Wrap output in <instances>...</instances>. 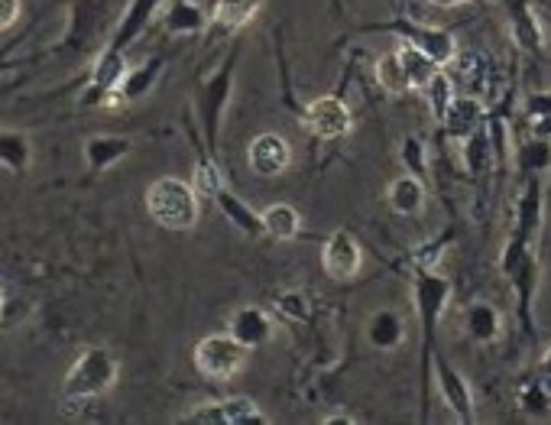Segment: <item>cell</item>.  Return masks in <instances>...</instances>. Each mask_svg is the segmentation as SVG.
<instances>
[{"instance_id": "e575fe53", "label": "cell", "mask_w": 551, "mask_h": 425, "mask_svg": "<svg viewBox=\"0 0 551 425\" xmlns=\"http://www.w3.org/2000/svg\"><path fill=\"white\" fill-rule=\"evenodd\" d=\"M432 4H438V7H454V4H461V0H432Z\"/></svg>"}, {"instance_id": "8fae6325", "label": "cell", "mask_w": 551, "mask_h": 425, "mask_svg": "<svg viewBox=\"0 0 551 425\" xmlns=\"http://www.w3.org/2000/svg\"><path fill=\"white\" fill-rule=\"evenodd\" d=\"M435 374H438V390L451 406V413L461 422H474V396H470L467 380L454 370L445 357H435Z\"/></svg>"}, {"instance_id": "ba28073f", "label": "cell", "mask_w": 551, "mask_h": 425, "mask_svg": "<svg viewBox=\"0 0 551 425\" xmlns=\"http://www.w3.org/2000/svg\"><path fill=\"white\" fill-rule=\"evenodd\" d=\"M127 72H130V65H127L124 49L107 46L101 56H98V62H94V69H91L88 101L91 104H104V98L111 95V91H117L120 85H124Z\"/></svg>"}, {"instance_id": "9c48e42d", "label": "cell", "mask_w": 551, "mask_h": 425, "mask_svg": "<svg viewBox=\"0 0 551 425\" xmlns=\"http://www.w3.org/2000/svg\"><path fill=\"white\" fill-rule=\"evenodd\" d=\"M503 4H506L509 33H513V39L526 52L542 56V52H545V30H542L539 17H535L532 0H503Z\"/></svg>"}, {"instance_id": "3957f363", "label": "cell", "mask_w": 551, "mask_h": 425, "mask_svg": "<svg viewBox=\"0 0 551 425\" xmlns=\"http://www.w3.org/2000/svg\"><path fill=\"white\" fill-rule=\"evenodd\" d=\"M247 344H240L231 331L227 335H208L195 344V367L201 377H208L214 383L234 380L247 364Z\"/></svg>"}, {"instance_id": "cb8c5ba5", "label": "cell", "mask_w": 551, "mask_h": 425, "mask_svg": "<svg viewBox=\"0 0 551 425\" xmlns=\"http://www.w3.org/2000/svg\"><path fill=\"white\" fill-rule=\"evenodd\" d=\"M367 338L373 348L380 351H389L396 348V344L406 338V328H402V318L396 312H376L370 318V328H367Z\"/></svg>"}, {"instance_id": "277c9868", "label": "cell", "mask_w": 551, "mask_h": 425, "mask_svg": "<svg viewBox=\"0 0 551 425\" xmlns=\"http://www.w3.org/2000/svg\"><path fill=\"white\" fill-rule=\"evenodd\" d=\"M182 419L198 422V425H247V422L266 425L270 422L260 413V406L247 400V396H227V400H218V403H201Z\"/></svg>"}, {"instance_id": "7c38bea8", "label": "cell", "mask_w": 551, "mask_h": 425, "mask_svg": "<svg viewBox=\"0 0 551 425\" xmlns=\"http://www.w3.org/2000/svg\"><path fill=\"white\" fill-rule=\"evenodd\" d=\"M231 335L240 344H247L250 351L263 348V344L273 338V322L263 309H257V305H244V309H237L231 318Z\"/></svg>"}, {"instance_id": "d4e9b609", "label": "cell", "mask_w": 551, "mask_h": 425, "mask_svg": "<svg viewBox=\"0 0 551 425\" xmlns=\"http://www.w3.org/2000/svg\"><path fill=\"white\" fill-rule=\"evenodd\" d=\"M425 101H428V108H432V114H435V121H445V114H448V108H451V101L458 98V91H454V78H451V72L448 69H441L432 82H428L425 88Z\"/></svg>"}, {"instance_id": "7402d4cb", "label": "cell", "mask_w": 551, "mask_h": 425, "mask_svg": "<svg viewBox=\"0 0 551 425\" xmlns=\"http://www.w3.org/2000/svg\"><path fill=\"white\" fill-rule=\"evenodd\" d=\"M30 159H33V146L20 130H4V134H0V166H4V172L20 176V172L30 166Z\"/></svg>"}, {"instance_id": "30bf717a", "label": "cell", "mask_w": 551, "mask_h": 425, "mask_svg": "<svg viewBox=\"0 0 551 425\" xmlns=\"http://www.w3.org/2000/svg\"><path fill=\"white\" fill-rule=\"evenodd\" d=\"M483 121H487V108H483V101L477 95H458L451 101V108L445 114V130L451 140H461L467 143L470 137L483 130Z\"/></svg>"}, {"instance_id": "d6986e66", "label": "cell", "mask_w": 551, "mask_h": 425, "mask_svg": "<svg viewBox=\"0 0 551 425\" xmlns=\"http://www.w3.org/2000/svg\"><path fill=\"white\" fill-rule=\"evenodd\" d=\"M159 4H163V0H133L130 10H127V17L120 20V26H117L111 46L114 49H127L133 39L143 33V26L153 20V13L159 10Z\"/></svg>"}, {"instance_id": "2e32d148", "label": "cell", "mask_w": 551, "mask_h": 425, "mask_svg": "<svg viewBox=\"0 0 551 425\" xmlns=\"http://www.w3.org/2000/svg\"><path fill=\"white\" fill-rule=\"evenodd\" d=\"M227 88H231V65H224V72H218L211 78V85L201 95V114H205V127H208V143L214 146V137H218V114L227 101Z\"/></svg>"}, {"instance_id": "52a82bcc", "label": "cell", "mask_w": 551, "mask_h": 425, "mask_svg": "<svg viewBox=\"0 0 551 425\" xmlns=\"http://www.w3.org/2000/svg\"><path fill=\"white\" fill-rule=\"evenodd\" d=\"M247 159H250V169L257 172V176L273 179V176H282V172L289 169L292 146L282 134H260V137H253Z\"/></svg>"}, {"instance_id": "5b68a950", "label": "cell", "mask_w": 551, "mask_h": 425, "mask_svg": "<svg viewBox=\"0 0 551 425\" xmlns=\"http://www.w3.org/2000/svg\"><path fill=\"white\" fill-rule=\"evenodd\" d=\"M351 124H354L351 108L334 95H321L305 108V127L312 130L318 140H338L344 134H351Z\"/></svg>"}, {"instance_id": "5bb4252c", "label": "cell", "mask_w": 551, "mask_h": 425, "mask_svg": "<svg viewBox=\"0 0 551 425\" xmlns=\"http://www.w3.org/2000/svg\"><path fill=\"white\" fill-rule=\"evenodd\" d=\"M386 198H389V208H393L396 215H402V218L419 215V211L425 208V182H422V176L406 172V176L393 179Z\"/></svg>"}, {"instance_id": "7a4b0ae2", "label": "cell", "mask_w": 551, "mask_h": 425, "mask_svg": "<svg viewBox=\"0 0 551 425\" xmlns=\"http://www.w3.org/2000/svg\"><path fill=\"white\" fill-rule=\"evenodd\" d=\"M146 211L150 218L166 231H192L198 224L201 205H198V189L188 185L185 179L163 176L146 189Z\"/></svg>"}, {"instance_id": "1f68e13d", "label": "cell", "mask_w": 551, "mask_h": 425, "mask_svg": "<svg viewBox=\"0 0 551 425\" xmlns=\"http://www.w3.org/2000/svg\"><path fill=\"white\" fill-rule=\"evenodd\" d=\"M20 10H23V0H0V26H4V33L20 20Z\"/></svg>"}, {"instance_id": "484cf974", "label": "cell", "mask_w": 551, "mask_h": 425, "mask_svg": "<svg viewBox=\"0 0 551 425\" xmlns=\"http://www.w3.org/2000/svg\"><path fill=\"white\" fill-rule=\"evenodd\" d=\"M260 7L263 0H218V4H214V20L227 26V30H237V26H244L257 17Z\"/></svg>"}, {"instance_id": "4316f807", "label": "cell", "mask_w": 551, "mask_h": 425, "mask_svg": "<svg viewBox=\"0 0 551 425\" xmlns=\"http://www.w3.org/2000/svg\"><path fill=\"white\" fill-rule=\"evenodd\" d=\"M205 30V13L192 0H176L166 13V33H198Z\"/></svg>"}, {"instance_id": "f1b7e54d", "label": "cell", "mask_w": 551, "mask_h": 425, "mask_svg": "<svg viewBox=\"0 0 551 425\" xmlns=\"http://www.w3.org/2000/svg\"><path fill=\"white\" fill-rule=\"evenodd\" d=\"M276 309L286 315V318H292V322H305L308 318V299L302 296V292H282L279 296V302H276Z\"/></svg>"}, {"instance_id": "9a60e30c", "label": "cell", "mask_w": 551, "mask_h": 425, "mask_svg": "<svg viewBox=\"0 0 551 425\" xmlns=\"http://www.w3.org/2000/svg\"><path fill=\"white\" fill-rule=\"evenodd\" d=\"M214 198V205H218L224 215H227V221L234 224L237 231H244V234H250V237H257V234H266V228H263V218L257 215V211H250L240 198H234L231 192H227V185H221L218 192L211 195Z\"/></svg>"}, {"instance_id": "ffe728a7", "label": "cell", "mask_w": 551, "mask_h": 425, "mask_svg": "<svg viewBox=\"0 0 551 425\" xmlns=\"http://www.w3.org/2000/svg\"><path fill=\"white\" fill-rule=\"evenodd\" d=\"M464 328H467V335L480 341V344H490L500 338V312L493 309L490 302H474V305H467V312H464Z\"/></svg>"}, {"instance_id": "e0dca14e", "label": "cell", "mask_w": 551, "mask_h": 425, "mask_svg": "<svg viewBox=\"0 0 551 425\" xmlns=\"http://www.w3.org/2000/svg\"><path fill=\"white\" fill-rule=\"evenodd\" d=\"M127 153H130L127 137H94L85 143V163L91 166V172H107Z\"/></svg>"}, {"instance_id": "836d02e7", "label": "cell", "mask_w": 551, "mask_h": 425, "mask_svg": "<svg viewBox=\"0 0 551 425\" xmlns=\"http://www.w3.org/2000/svg\"><path fill=\"white\" fill-rule=\"evenodd\" d=\"M334 422H347V425H354V416H344V413H338V416H325V425H334Z\"/></svg>"}, {"instance_id": "4fadbf2b", "label": "cell", "mask_w": 551, "mask_h": 425, "mask_svg": "<svg viewBox=\"0 0 551 425\" xmlns=\"http://www.w3.org/2000/svg\"><path fill=\"white\" fill-rule=\"evenodd\" d=\"M406 43H415L422 52H428L441 69H448V65L454 62V56H458V43H454V36L438 30V26H415V30H409L406 26Z\"/></svg>"}, {"instance_id": "ac0fdd59", "label": "cell", "mask_w": 551, "mask_h": 425, "mask_svg": "<svg viewBox=\"0 0 551 425\" xmlns=\"http://www.w3.org/2000/svg\"><path fill=\"white\" fill-rule=\"evenodd\" d=\"M260 218H263L266 234L276 237V241H292V237H299V231H302V215L289 202L266 205L260 211Z\"/></svg>"}, {"instance_id": "f546056e", "label": "cell", "mask_w": 551, "mask_h": 425, "mask_svg": "<svg viewBox=\"0 0 551 425\" xmlns=\"http://www.w3.org/2000/svg\"><path fill=\"white\" fill-rule=\"evenodd\" d=\"M402 163L415 176H425V146L419 137H406V143H402Z\"/></svg>"}, {"instance_id": "8992f818", "label": "cell", "mask_w": 551, "mask_h": 425, "mask_svg": "<svg viewBox=\"0 0 551 425\" xmlns=\"http://www.w3.org/2000/svg\"><path fill=\"white\" fill-rule=\"evenodd\" d=\"M321 267L331 276V280H354L364 267V250H360L357 237H351L347 231H334L325 247H321Z\"/></svg>"}, {"instance_id": "6da1fadb", "label": "cell", "mask_w": 551, "mask_h": 425, "mask_svg": "<svg viewBox=\"0 0 551 425\" xmlns=\"http://www.w3.org/2000/svg\"><path fill=\"white\" fill-rule=\"evenodd\" d=\"M120 380V361L117 357L94 344L85 348L75 357V364L65 374V387H62V400L65 403H91L104 396L107 390H114V383Z\"/></svg>"}, {"instance_id": "44dd1931", "label": "cell", "mask_w": 551, "mask_h": 425, "mask_svg": "<svg viewBox=\"0 0 551 425\" xmlns=\"http://www.w3.org/2000/svg\"><path fill=\"white\" fill-rule=\"evenodd\" d=\"M399 59H402V65H406V75H409V85H412V91H422L432 78L441 72V65L428 56V52H422L415 43H406L399 49Z\"/></svg>"}, {"instance_id": "83f0119b", "label": "cell", "mask_w": 551, "mask_h": 425, "mask_svg": "<svg viewBox=\"0 0 551 425\" xmlns=\"http://www.w3.org/2000/svg\"><path fill=\"white\" fill-rule=\"evenodd\" d=\"M156 78H159V59H150L146 65H140V69H130V72H127V78H124V85H120V91L127 95V101L143 98L146 91L153 88Z\"/></svg>"}, {"instance_id": "d6a6232c", "label": "cell", "mask_w": 551, "mask_h": 425, "mask_svg": "<svg viewBox=\"0 0 551 425\" xmlns=\"http://www.w3.org/2000/svg\"><path fill=\"white\" fill-rule=\"evenodd\" d=\"M542 380L551 387V348L545 351V357H542Z\"/></svg>"}, {"instance_id": "4dcf8cb0", "label": "cell", "mask_w": 551, "mask_h": 425, "mask_svg": "<svg viewBox=\"0 0 551 425\" xmlns=\"http://www.w3.org/2000/svg\"><path fill=\"white\" fill-rule=\"evenodd\" d=\"M224 185V176H221V169L211 163V159H201V169H198V192H205V195H214Z\"/></svg>"}, {"instance_id": "603a6c76", "label": "cell", "mask_w": 551, "mask_h": 425, "mask_svg": "<svg viewBox=\"0 0 551 425\" xmlns=\"http://www.w3.org/2000/svg\"><path fill=\"white\" fill-rule=\"evenodd\" d=\"M376 82H380L386 95H406V91H412L406 65H402V59H399V49L380 56V62H376Z\"/></svg>"}]
</instances>
